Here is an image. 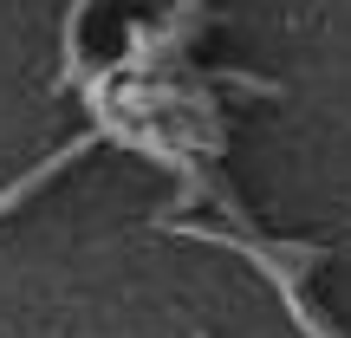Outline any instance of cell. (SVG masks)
<instances>
[{
	"instance_id": "cell-1",
	"label": "cell",
	"mask_w": 351,
	"mask_h": 338,
	"mask_svg": "<svg viewBox=\"0 0 351 338\" xmlns=\"http://www.w3.org/2000/svg\"><path fill=\"white\" fill-rule=\"evenodd\" d=\"M163 228H169V234H189V241H215V248L247 254V261L274 280V293L287 300L293 326H300L306 338H345V332L313 306V293H306V274L326 261V248H313V241H274V234H228V228H202V221H163Z\"/></svg>"
}]
</instances>
